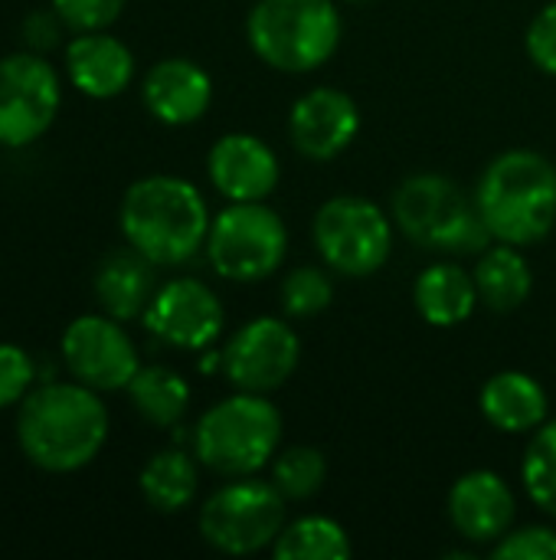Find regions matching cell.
<instances>
[{
    "mask_svg": "<svg viewBox=\"0 0 556 560\" xmlns=\"http://www.w3.org/2000/svg\"><path fill=\"white\" fill-rule=\"evenodd\" d=\"M108 440V410L98 390L79 381H46L16 410L23 456L52 476L85 469Z\"/></svg>",
    "mask_w": 556,
    "mask_h": 560,
    "instance_id": "obj_1",
    "label": "cell"
},
{
    "mask_svg": "<svg viewBox=\"0 0 556 560\" xmlns=\"http://www.w3.org/2000/svg\"><path fill=\"white\" fill-rule=\"evenodd\" d=\"M118 223L128 246L144 253L154 266H180L206 246L213 220L190 180L151 174L125 190Z\"/></svg>",
    "mask_w": 556,
    "mask_h": 560,
    "instance_id": "obj_2",
    "label": "cell"
},
{
    "mask_svg": "<svg viewBox=\"0 0 556 560\" xmlns=\"http://www.w3.org/2000/svg\"><path fill=\"white\" fill-rule=\"evenodd\" d=\"M475 207L498 243H541L556 223V167L537 151H505L482 171Z\"/></svg>",
    "mask_w": 556,
    "mask_h": 560,
    "instance_id": "obj_3",
    "label": "cell"
},
{
    "mask_svg": "<svg viewBox=\"0 0 556 560\" xmlns=\"http://www.w3.org/2000/svg\"><path fill=\"white\" fill-rule=\"evenodd\" d=\"M393 220L416 246L452 256H482L495 240L475 200L442 174L406 177L393 194Z\"/></svg>",
    "mask_w": 556,
    "mask_h": 560,
    "instance_id": "obj_4",
    "label": "cell"
},
{
    "mask_svg": "<svg viewBox=\"0 0 556 560\" xmlns=\"http://www.w3.org/2000/svg\"><path fill=\"white\" fill-rule=\"evenodd\" d=\"M282 443V413L265 394L239 390L213 404L193 427V453L216 476L242 479L275 459Z\"/></svg>",
    "mask_w": 556,
    "mask_h": 560,
    "instance_id": "obj_5",
    "label": "cell"
},
{
    "mask_svg": "<svg viewBox=\"0 0 556 560\" xmlns=\"http://www.w3.org/2000/svg\"><path fill=\"white\" fill-rule=\"evenodd\" d=\"M252 52L279 72H311L341 43L334 0H259L246 20Z\"/></svg>",
    "mask_w": 556,
    "mask_h": 560,
    "instance_id": "obj_6",
    "label": "cell"
},
{
    "mask_svg": "<svg viewBox=\"0 0 556 560\" xmlns=\"http://www.w3.org/2000/svg\"><path fill=\"white\" fill-rule=\"evenodd\" d=\"M288 253V230L282 217L262 200L229 203L216 213L206 236L213 269L229 282H259L272 276Z\"/></svg>",
    "mask_w": 556,
    "mask_h": 560,
    "instance_id": "obj_7",
    "label": "cell"
},
{
    "mask_svg": "<svg viewBox=\"0 0 556 560\" xmlns=\"http://www.w3.org/2000/svg\"><path fill=\"white\" fill-rule=\"evenodd\" d=\"M285 495L272 482L239 479L216 489L200 509V535L210 548L246 558L275 545L285 528Z\"/></svg>",
    "mask_w": 556,
    "mask_h": 560,
    "instance_id": "obj_8",
    "label": "cell"
},
{
    "mask_svg": "<svg viewBox=\"0 0 556 560\" xmlns=\"http://www.w3.org/2000/svg\"><path fill=\"white\" fill-rule=\"evenodd\" d=\"M315 246L334 272L364 279L387 266L393 249V223L364 197H331L315 213Z\"/></svg>",
    "mask_w": 556,
    "mask_h": 560,
    "instance_id": "obj_9",
    "label": "cell"
},
{
    "mask_svg": "<svg viewBox=\"0 0 556 560\" xmlns=\"http://www.w3.org/2000/svg\"><path fill=\"white\" fill-rule=\"evenodd\" d=\"M62 105L59 72L43 52H10L0 59V148H26L49 131Z\"/></svg>",
    "mask_w": 556,
    "mask_h": 560,
    "instance_id": "obj_10",
    "label": "cell"
},
{
    "mask_svg": "<svg viewBox=\"0 0 556 560\" xmlns=\"http://www.w3.org/2000/svg\"><path fill=\"white\" fill-rule=\"evenodd\" d=\"M59 351L69 374L98 394L128 390L131 377L141 371L131 335L111 315H79L69 322Z\"/></svg>",
    "mask_w": 556,
    "mask_h": 560,
    "instance_id": "obj_11",
    "label": "cell"
},
{
    "mask_svg": "<svg viewBox=\"0 0 556 560\" xmlns=\"http://www.w3.org/2000/svg\"><path fill=\"white\" fill-rule=\"evenodd\" d=\"M301 341L282 318H252L223 348V374L236 390L272 394L298 368Z\"/></svg>",
    "mask_w": 556,
    "mask_h": 560,
    "instance_id": "obj_12",
    "label": "cell"
},
{
    "mask_svg": "<svg viewBox=\"0 0 556 560\" xmlns=\"http://www.w3.org/2000/svg\"><path fill=\"white\" fill-rule=\"evenodd\" d=\"M144 325L154 338L180 351H206L226 322V312L200 279H170L144 308Z\"/></svg>",
    "mask_w": 556,
    "mask_h": 560,
    "instance_id": "obj_13",
    "label": "cell"
},
{
    "mask_svg": "<svg viewBox=\"0 0 556 560\" xmlns=\"http://www.w3.org/2000/svg\"><path fill=\"white\" fill-rule=\"evenodd\" d=\"M360 131V112L341 89L321 85L305 92L288 115L292 144L311 161H331L351 148Z\"/></svg>",
    "mask_w": 556,
    "mask_h": 560,
    "instance_id": "obj_14",
    "label": "cell"
},
{
    "mask_svg": "<svg viewBox=\"0 0 556 560\" xmlns=\"http://www.w3.org/2000/svg\"><path fill=\"white\" fill-rule=\"evenodd\" d=\"M206 174L213 187L233 203L265 200L279 184V158L256 135L233 131L210 148Z\"/></svg>",
    "mask_w": 556,
    "mask_h": 560,
    "instance_id": "obj_15",
    "label": "cell"
},
{
    "mask_svg": "<svg viewBox=\"0 0 556 560\" xmlns=\"http://www.w3.org/2000/svg\"><path fill=\"white\" fill-rule=\"evenodd\" d=\"M141 98L161 125L184 128L206 115L213 102V79L193 59L170 56L147 69L141 82Z\"/></svg>",
    "mask_w": 556,
    "mask_h": 560,
    "instance_id": "obj_16",
    "label": "cell"
},
{
    "mask_svg": "<svg viewBox=\"0 0 556 560\" xmlns=\"http://www.w3.org/2000/svg\"><path fill=\"white\" fill-rule=\"evenodd\" d=\"M449 518L456 532L475 545H492L508 535L514 522V495L492 469L465 472L449 492Z\"/></svg>",
    "mask_w": 556,
    "mask_h": 560,
    "instance_id": "obj_17",
    "label": "cell"
},
{
    "mask_svg": "<svg viewBox=\"0 0 556 560\" xmlns=\"http://www.w3.org/2000/svg\"><path fill=\"white\" fill-rule=\"evenodd\" d=\"M66 75L72 89H79L85 98L105 102V98L121 95L131 85L134 56L118 36L105 30L79 33L66 46Z\"/></svg>",
    "mask_w": 556,
    "mask_h": 560,
    "instance_id": "obj_18",
    "label": "cell"
},
{
    "mask_svg": "<svg viewBox=\"0 0 556 560\" xmlns=\"http://www.w3.org/2000/svg\"><path fill=\"white\" fill-rule=\"evenodd\" d=\"M154 292V262L134 246L108 253L95 269V299L118 322L141 318Z\"/></svg>",
    "mask_w": 556,
    "mask_h": 560,
    "instance_id": "obj_19",
    "label": "cell"
},
{
    "mask_svg": "<svg viewBox=\"0 0 556 560\" xmlns=\"http://www.w3.org/2000/svg\"><path fill=\"white\" fill-rule=\"evenodd\" d=\"M482 413L501 433H531L547 423V390L524 371H501L482 387Z\"/></svg>",
    "mask_w": 556,
    "mask_h": 560,
    "instance_id": "obj_20",
    "label": "cell"
},
{
    "mask_svg": "<svg viewBox=\"0 0 556 560\" xmlns=\"http://www.w3.org/2000/svg\"><path fill=\"white\" fill-rule=\"evenodd\" d=\"M413 302H416V312L429 325L456 328L475 312V302H482V299L475 289V276H469L456 262H436L416 279Z\"/></svg>",
    "mask_w": 556,
    "mask_h": 560,
    "instance_id": "obj_21",
    "label": "cell"
},
{
    "mask_svg": "<svg viewBox=\"0 0 556 560\" xmlns=\"http://www.w3.org/2000/svg\"><path fill=\"white\" fill-rule=\"evenodd\" d=\"M475 289L492 312H514L528 302L534 289V276L528 259L518 253V246L501 243L482 253L475 266Z\"/></svg>",
    "mask_w": 556,
    "mask_h": 560,
    "instance_id": "obj_22",
    "label": "cell"
},
{
    "mask_svg": "<svg viewBox=\"0 0 556 560\" xmlns=\"http://www.w3.org/2000/svg\"><path fill=\"white\" fill-rule=\"evenodd\" d=\"M197 463L193 456H187L184 450H161L154 453L141 476H138V489L144 495V502L161 512V515H177L184 512L193 495H197Z\"/></svg>",
    "mask_w": 556,
    "mask_h": 560,
    "instance_id": "obj_23",
    "label": "cell"
},
{
    "mask_svg": "<svg viewBox=\"0 0 556 560\" xmlns=\"http://www.w3.org/2000/svg\"><path fill=\"white\" fill-rule=\"evenodd\" d=\"M128 400L138 410V417L151 427H177L190 407V387L187 381L164 364L141 368L128 384Z\"/></svg>",
    "mask_w": 556,
    "mask_h": 560,
    "instance_id": "obj_24",
    "label": "cell"
},
{
    "mask_svg": "<svg viewBox=\"0 0 556 560\" xmlns=\"http://www.w3.org/2000/svg\"><path fill=\"white\" fill-rule=\"evenodd\" d=\"M272 555L279 560H347L351 538L334 518L305 515L279 532Z\"/></svg>",
    "mask_w": 556,
    "mask_h": 560,
    "instance_id": "obj_25",
    "label": "cell"
},
{
    "mask_svg": "<svg viewBox=\"0 0 556 560\" xmlns=\"http://www.w3.org/2000/svg\"><path fill=\"white\" fill-rule=\"evenodd\" d=\"M328 476V463L315 446H288L275 453L272 463V486L288 499V502H305L321 492Z\"/></svg>",
    "mask_w": 556,
    "mask_h": 560,
    "instance_id": "obj_26",
    "label": "cell"
},
{
    "mask_svg": "<svg viewBox=\"0 0 556 560\" xmlns=\"http://www.w3.org/2000/svg\"><path fill=\"white\" fill-rule=\"evenodd\" d=\"M524 489L531 502L556 518V420L534 430L528 453H524Z\"/></svg>",
    "mask_w": 556,
    "mask_h": 560,
    "instance_id": "obj_27",
    "label": "cell"
},
{
    "mask_svg": "<svg viewBox=\"0 0 556 560\" xmlns=\"http://www.w3.org/2000/svg\"><path fill=\"white\" fill-rule=\"evenodd\" d=\"M334 299V285L324 269L318 266H301L292 269L282 282V308L288 318H311L324 312Z\"/></svg>",
    "mask_w": 556,
    "mask_h": 560,
    "instance_id": "obj_28",
    "label": "cell"
},
{
    "mask_svg": "<svg viewBox=\"0 0 556 560\" xmlns=\"http://www.w3.org/2000/svg\"><path fill=\"white\" fill-rule=\"evenodd\" d=\"M36 381V364L33 358L10 341H0V410L20 407L23 397L33 390Z\"/></svg>",
    "mask_w": 556,
    "mask_h": 560,
    "instance_id": "obj_29",
    "label": "cell"
},
{
    "mask_svg": "<svg viewBox=\"0 0 556 560\" xmlns=\"http://www.w3.org/2000/svg\"><path fill=\"white\" fill-rule=\"evenodd\" d=\"M495 560H556V532L544 525H528L508 532L495 541Z\"/></svg>",
    "mask_w": 556,
    "mask_h": 560,
    "instance_id": "obj_30",
    "label": "cell"
},
{
    "mask_svg": "<svg viewBox=\"0 0 556 560\" xmlns=\"http://www.w3.org/2000/svg\"><path fill=\"white\" fill-rule=\"evenodd\" d=\"M49 3L69 30L92 33V30H108L121 16L128 0H49Z\"/></svg>",
    "mask_w": 556,
    "mask_h": 560,
    "instance_id": "obj_31",
    "label": "cell"
},
{
    "mask_svg": "<svg viewBox=\"0 0 556 560\" xmlns=\"http://www.w3.org/2000/svg\"><path fill=\"white\" fill-rule=\"evenodd\" d=\"M528 52L537 62V69L556 75V0L534 16L528 30Z\"/></svg>",
    "mask_w": 556,
    "mask_h": 560,
    "instance_id": "obj_32",
    "label": "cell"
},
{
    "mask_svg": "<svg viewBox=\"0 0 556 560\" xmlns=\"http://www.w3.org/2000/svg\"><path fill=\"white\" fill-rule=\"evenodd\" d=\"M62 16L49 7V10H33L26 20H23V43H26V49H33V52H49L56 43H59V36H62Z\"/></svg>",
    "mask_w": 556,
    "mask_h": 560,
    "instance_id": "obj_33",
    "label": "cell"
},
{
    "mask_svg": "<svg viewBox=\"0 0 556 560\" xmlns=\"http://www.w3.org/2000/svg\"><path fill=\"white\" fill-rule=\"evenodd\" d=\"M351 3H367V0H351Z\"/></svg>",
    "mask_w": 556,
    "mask_h": 560,
    "instance_id": "obj_34",
    "label": "cell"
}]
</instances>
